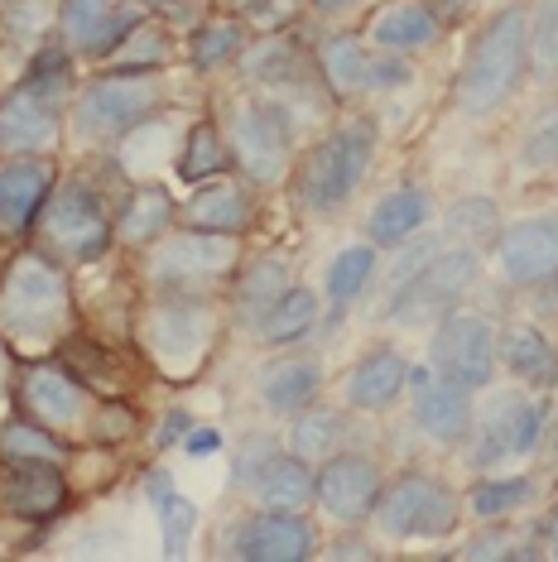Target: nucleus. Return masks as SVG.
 Here are the masks:
<instances>
[{
	"label": "nucleus",
	"instance_id": "obj_44",
	"mask_svg": "<svg viewBox=\"0 0 558 562\" xmlns=\"http://www.w3.org/2000/svg\"><path fill=\"white\" fill-rule=\"evenodd\" d=\"M515 164L525 173H554L558 169V97H549L535 116L525 121L515 145Z\"/></svg>",
	"mask_w": 558,
	"mask_h": 562
},
{
	"label": "nucleus",
	"instance_id": "obj_48",
	"mask_svg": "<svg viewBox=\"0 0 558 562\" xmlns=\"http://www.w3.org/2000/svg\"><path fill=\"white\" fill-rule=\"evenodd\" d=\"M145 428V414L135 408V400H101L97 404V418H92V432H87V442L97 447H125L135 438V432Z\"/></svg>",
	"mask_w": 558,
	"mask_h": 562
},
{
	"label": "nucleus",
	"instance_id": "obj_57",
	"mask_svg": "<svg viewBox=\"0 0 558 562\" xmlns=\"http://www.w3.org/2000/svg\"><path fill=\"white\" fill-rule=\"evenodd\" d=\"M535 533H539V543H544V558H554V562H558V505L535 524Z\"/></svg>",
	"mask_w": 558,
	"mask_h": 562
},
{
	"label": "nucleus",
	"instance_id": "obj_10",
	"mask_svg": "<svg viewBox=\"0 0 558 562\" xmlns=\"http://www.w3.org/2000/svg\"><path fill=\"white\" fill-rule=\"evenodd\" d=\"M241 260H246L241 236L198 232L179 222L140 255V279L159 293H226Z\"/></svg>",
	"mask_w": 558,
	"mask_h": 562
},
{
	"label": "nucleus",
	"instance_id": "obj_8",
	"mask_svg": "<svg viewBox=\"0 0 558 562\" xmlns=\"http://www.w3.org/2000/svg\"><path fill=\"white\" fill-rule=\"evenodd\" d=\"M462 491L428 467H404L386 476V491L371 509V529L386 543H443L462 529Z\"/></svg>",
	"mask_w": 558,
	"mask_h": 562
},
{
	"label": "nucleus",
	"instance_id": "obj_54",
	"mask_svg": "<svg viewBox=\"0 0 558 562\" xmlns=\"http://www.w3.org/2000/svg\"><path fill=\"white\" fill-rule=\"evenodd\" d=\"M222 10L226 15H236V20H246L250 30H270L279 0H222Z\"/></svg>",
	"mask_w": 558,
	"mask_h": 562
},
{
	"label": "nucleus",
	"instance_id": "obj_24",
	"mask_svg": "<svg viewBox=\"0 0 558 562\" xmlns=\"http://www.w3.org/2000/svg\"><path fill=\"white\" fill-rule=\"evenodd\" d=\"M125 347H131V341H111V337H101V331L78 323L68 337H63V347L54 356L82 380L87 390L101 394V400H131L140 375L131 370V361H125Z\"/></svg>",
	"mask_w": 558,
	"mask_h": 562
},
{
	"label": "nucleus",
	"instance_id": "obj_45",
	"mask_svg": "<svg viewBox=\"0 0 558 562\" xmlns=\"http://www.w3.org/2000/svg\"><path fill=\"white\" fill-rule=\"evenodd\" d=\"M529 82H554L558 78V0H535L529 5Z\"/></svg>",
	"mask_w": 558,
	"mask_h": 562
},
{
	"label": "nucleus",
	"instance_id": "obj_49",
	"mask_svg": "<svg viewBox=\"0 0 558 562\" xmlns=\"http://www.w3.org/2000/svg\"><path fill=\"white\" fill-rule=\"evenodd\" d=\"M279 432H270V428H250V432H241V442L232 447V485L236 491H246L250 485V476L270 462V457L279 452Z\"/></svg>",
	"mask_w": 558,
	"mask_h": 562
},
{
	"label": "nucleus",
	"instance_id": "obj_4",
	"mask_svg": "<svg viewBox=\"0 0 558 562\" xmlns=\"http://www.w3.org/2000/svg\"><path fill=\"white\" fill-rule=\"evenodd\" d=\"M525 24H529V5L505 0L501 10H491V15L472 30L467 54L458 63V72H453V92H448V106L458 121L481 125V121L501 116V111L515 101L520 87L529 82Z\"/></svg>",
	"mask_w": 558,
	"mask_h": 562
},
{
	"label": "nucleus",
	"instance_id": "obj_59",
	"mask_svg": "<svg viewBox=\"0 0 558 562\" xmlns=\"http://www.w3.org/2000/svg\"><path fill=\"white\" fill-rule=\"evenodd\" d=\"M361 0H309V10L319 20H337V15H347V10H357Z\"/></svg>",
	"mask_w": 558,
	"mask_h": 562
},
{
	"label": "nucleus",
	"instance_id": "obj_28",
	"mask_svg": "<svg viewBox=\"0 0 558 562\" xmlns=\"http://www.w3.org/2000/svg\"><path fill=\"white\" fill-rule=\"evenodd\" d=\"M174 226H179V198L169 193V183H159V178L125 183V193L116 198V250L145 255Z\"/></svg>",
	"mask_w": 558,
	"mask_h": 562
},
{
	"label": "nucleus",
	"instance_id": "obj_53",
	"mask_svg": "<svg viewBox=\"0 0 558 562\" xmlns=\"http://www.w3.org/2000/svg\"><path fill=\"white\" fill-rule=\"evenodd\" d=\"M179 447H183V457H193V462H208V457H217L222 447H226V438H222L217 424H193Z\"/></svg>",
	"mask_w": 558,
	"mask_h": 562
},
{
	"label": "nucleus",
	"instance_id": "obj_50",
	"mask_svg": "<svg viewBox=\"0 0 558 562\" xmlns=\"http://www.w3.org/2000/svg\"><path fill=\"white\" fill-rule=\"evenodd\" d=\"M149 10H155V15L179 34V40H188V34L212 15V0H149Z\"/></svg>",
	"mask_w": 558,
	"mask_h": 562
},
{
	"label": "nucleus",
	"instance_id": "obj_58",
	"mask_svg": "<svg viewBox=\"0 0 558 562\" xmlns=\"http://www.w3.org/2000/svg\"><path fill=\"white\" fill-rule=\"evenodd\" d=\"M477 5H481V0H434V10H438V15L448 20V24L467 20V15H472V10H477Z\"/></svg>",
	"mask_w": 558,
	"mask_h": 562
},
{
	"label": "nucleus",
	"instance_id": "obj_22",
	"mask_svg": "<svg viewBox=\"0 0 558 562\" xmlns=\"http://www.w3.org/2000/svg\"><path fill=\"white\" fill-rule=\"evenodd\" d=\"M179 222L198 226V232H217V236H241L246 240L260 222V188L246 173H222L208 183L188 188V198L179 202Z\"/></svg>",
	"mask_w": 558,
	"mask_h": 562
},
{
	"label": "nucleus",
	"instance_id": "obj_3",
	"mask_svg": "<svg viewBox=\"0 0 558 562\" xmlns=\"http://www.w3.org/2000/svg\"><path fill=\"white\" fill-rule=\"evenodd\" d=\"M78 58L48 40L0 87V155H58L68 139V106L78 92Z\"/></svg>",
	"mask_w": 558,
	"mask_h": 562
},
{
	"label": "nucleus",
	"instance_id": "obj_33",
	"mask_svg": "<svg viewBox=\"0 0 558 562\" xmlns=\"http://www.w3.org/2000/svg\"><path fill=\"white\" fill-rule=\"evenodd\" d=\"M496 351H501V370L515 385H525L535 394L558 390V347L544 327H535V323L496 327Z\"/></svg>",
	"mask_w": 558,
	"mask_h": 562
},
{
	"label": "nucleus",
	"instance_id": "obj_7",
	"mask_svg": "<svg viewBox=\"0 0 558 562\" xmlns=\"http://www.w3.org/2000/svg\"><path fill=\"white\" fill-rule=\"evenodd\" d=\"M169 106V72H87L68 106V139L82 149H116L135 125Z\"/></svg>",
	"mask_w": 558,
	"mask_h": 562
},
{
	"label": "nucleus",
	"instance_id": "obj_17",
	"mask_svg": "<svg viewBox=\"0 0 558 562\" xmlns=\"http://www.w3.org/2000/svg\"><path fill=\"white\" fill-rule=\"evenodd\" d=\"M410 424L424 442L434 447H462L467 432H472V418H477V394L443 380L428 361H410Z\"/></svg>",
	"mask_w": 558,
	"mask_h": 562
},
{
	"label": "nucleus",
	"instance_id": "obj_20",
	"mask_svg": "<svg viewBox=\"0 0 558 562\" xmlns=\"http://www.w3.org/2000/svg\"><path fill=\"white\" fill-rule=\"evenodd\" d=\"M58 173V155H0V250L30 246Z\"/></svg>",
	"mask_w": 558,
	"mask_h": 562
},
{
	"label": "nucleus",
	"instance_id": "obj_31",
	"mask_svg": "<svg viewBox=\"0 0 558 562\" xmlns=\"http://www.w3.org/2000/svg\"><path fill=\"white\" fill-rule=\"evenodd\" d=\"M323 293L313 284H303V279H294L279 299L270 303V308L260 313V323L250 327V337H256V347L265 351H284V347H303V341L313 337V331L323 327Z\"/></svg>",
	"mask_w": 558,
	"mask_h": 562
},
{
	"label": "nucleus",
	"instance_id": "obj_2",
	"mask_svg": "<svg viewBox=\"0 0 558 562\" xmlns=\"http://www.w3.org/2000/svg\"><path fill=\"white\" fill-rule=\"evenodd\" d=\"M232 313H226L222 293H159L149 289V299L135 313V351L145 370H155L164 385H193L202 370L212 366Z\"/></svg>",
	"mask_w": 558,
	"mask_h": 562
},
{
	"label": "nucleus",
	"instance_id": "obj_1",
	"mask_svg": "<svg viewBox=\"0 0 558 562\" xmlns=\"http://www.w3.org/2000/svg\"><path fill=\"white\" fill-rule=\"evenodd\" d=\"M72 327H78L72 270L34 246H15L0 265V337L10 341V351L20 361L54 356Z\"/></svg>",
	"mask_w": 558,
	"mask_h": 562
},
{
	"label": "nucleus",
	"instance_id": "obj_52",
	"mask_svg": "<svg viewBox=\"0 0 558 562\" xmlns=\"http://www.w3.org/2000/svg\"><path fill=\"white\" fill-rule=\"evenodd\" d=\"M319 553H323V558H366V562H371V558H380V543L366 539L361 524H342L337 539H333V543H323Z\"/></svg>",
	"mask_w": 558,
	"mask_h": 562
},
{
	"label": "nucleus",
	"instance_id": "obj_16",
	"mask_svg": "<svg viewBox=\"0 0 558 562\" xmlns=\"http://www.w3.org/2000/svg\"><path fill=\"white\" fill-rule=\"evenodd\" d=\"M149 15V0H58L54 34L78 63H107Z\"/></svg>",
	"mask_w": 558,
	"mask_h": 562
},
{
	"label": "nucleus",
	"instance_id": "obj_46",
	"mask_svg": "<svg viewBox=\"0 0 558 562\" xmlns=\"http://www.w3.org/2000/svg\"><path fill=\"white\" fill-rule=\"evenodd\" d=\"M520 533L525 529H511V519H481V529L467 533V539L453 548V558H462V562H511V558H520Z\"/></svg>",
	"mask_w": 558,
	"mask_h": 562
},
{
	"label": "nucleus",
	"instance_id": "obj_55",
	"mask_svg": "<svg viewBox=\"0 0 558 562\" xmlns=\"http://www.w3.org/2000/svg\"><path fill=\"white\" fill-rule=\"evenodd\" d=\"M140 491H145L149 509H155L159 501H169V495L179 491V481H174V471L164 467V462H155V467H145V471H140Z\"/></svg>",
	"mask_w": 558,
	"mask_h": 562
},
{
	"label": "nucleus",
	"instance_id": "obj_29",
	"mask_svg": "<svg viewBox=\"0 0 558 562\" xmlns=\"http://www.w3.org/2000/svg\"><path fill=\"white\" fill-rule=\"evenodd\" d=\"M434 216H438V202H434V193H428L424 183H395V188H386L371 207H366L361 236L386 255V250L404 246V240H414L418 232H428Z\"/></svg>",
	"mask_w": 558,
	"mask_h": 562
},
{
	"label": "nucleus",
	"instance_id": "obj_14",
	"mask_svg": "<svg viewBox=\"0 0 558 562\" xmlns=\"http://www.w3.org/2000/svg\"><path fill=\"white\" fill-rule=\"evenodd\" d=\"M424 361L434 366L443 380H453V385L487 394L501 375V351H496V327H491V317H481L472 308H453L448 317H438V323L428 327Z\"/></svg>",
	"mask_w": 558,
	"mask_h": 562
},
{
	"label": "nucleus",
	"instance_id": "obj_37",
	"mask_svg": "<svg viewBox=\"0 0 558 562\" xmlns=\"http://www.w3.org/2000/svg\"><path fill=\"white\" fill-rule=\"evenodd\" d=\"M232 169H236V159H232V139H226L222 116L188 121V131L179 139V155H174V178L188 188H198V183H208V178H222Z\"/></svg>",
	"mask_w": 558,
	"mask_h": 562
},
{
	"label": "nucleus",
	"instance_id": "obj_15",
	"mask_svg": "<svg viewBox=\"0 0 558 562\" xmlns=\"http://www.w3.org/2000/svg\"><path fill=\"white\" fill-rule=\"evenodd\" d=\"M319 524L309 509H250L226 524V558L241 562H309L319 558Z\"/></svg>",
	"mask_w": 558,
	"mask_h": 562
},
{
	"label": "nucleus",
	"instance_id": "obj_36",
	"mask_svg": "<svg viewBox=\"0 0 558 562\" xmlns=\"http://www.w3.org/2000/svg\"><path fill=\"white\" fill-rule=\"evenodd\" d=\"M313 491H319V467L303 462L289 447H279L246 485L250 505L260 509H313Z\"/></svg>",
	"mask_w": 558,
	"mask_h": 562
},
{
	"label": "nucleus",
	"instance_id": "obj_43",
	"mask_svg": "<svg viewBox=\"0 0 558 562\" xmlns=\"http://www.w3.org/2000/svg\"><path fill=\"white\" fill-rule=\"evenodd\" d=\"M501 207H496V198H487V193H462V198H453L448 207L438 212V232L453 240V246H477V250H487L491 240L501 236Z\"/></svg>",
	"mask_w": 558,
	"mask_h": 562
},
{
	"label": "nucleus",
	"instance_id": "obj_56",
	"mask_svg": "<svg viewBox=\"0 0 558 562\" xmlns=\"http://www.w3.org/2000/svg\"><path fill=\"white\" fill-rule=\"evenodd\" d=\"M15 366H20V356L10 351L5 337H0V418L15 408Z\"/></svg>",
	"mask_w": 558,
	"mask_h": 562
},
{
	"label": "nucleus",
	"instance_id": "obj_40",
	"mask_svg": "<svg viewBox=\"0 0 558 562\" xmlns=\"http://www.w3.org/2000/svg\"><path fill=\"white\" fill-rule=\"evenodd\" d=\"M54 20H58V0H0V44L15 54V63L34 58L48 40H58Z\"/></svg>",
	"mask_w": 558,
	"mask_h": 562
},
{
	"label": "nucleus",
	"instance_id": "obj_34",
	"mask_svg": "<svg viewBox=\"0 0 558 562\" xmlns=\"http://www.w3.org/2000/svg\"><path fill=\"white\" fill-rule=\"evenodd\" d=\"M357 418H366V414H351L347 404L313 400L309 408H299L294 418H284V424H289L284 447H289V452H299L303 462L319 467L333 452H342V447H357Z\"/></svg>",
	"mask_w": 558,
	"mask_h": 562
},
{
	"label": "nucleus",
	"instance_id": "obj_35",
	"mask_svg": "<svg viewBox=\"0 0 558 562\" xmlns=\"http://www.w3.org/2000/svg\"><path fill=\"white\" fill-rule=\"evenodd\" d=\"M380 279V250L371 246V240H347L342 250H333V260L323 265V303H327V313H323V323H342L357 303L371 293V284Z\"/></svg>",
	"mask_w": 558,
	"mask_h": 562
},
{
	"label": "nucleus",
	"instance_id": "obj_23",
	"mask_svg": "<svg viewBox=\"0 0 558 562\" xmlns=\"http://www.w3.org/2000/svg\"><path fill=\"white\" fill-rule=\"evenodd\" d=\"M72 505V481L54 462H0V519L44 529Z\"/></svg>",
	"mask_w": 558,
	"mask_h": 562
},
{
	"label": "nucleus",
	"instance_id": "obj_27",
	"mask_svg": "<svg viewBox=\"0 0 558 562\" xmlns=\"http://www.w3.org/2000/svg\"><path fill=\"white\" fill-rule=\"evenodd\" d=\"M448 30V20L434 10V0H380V5L366 10L361 20V40L371 48H386V54H424L434 48Z\"/></svg>",
	"mask_w": 558,
	"mask_h": 562
},
{
	"label": "nucleus",
	"instance_id": "obj_13",
	"mask_svg": "<svg viewBox=\"0 0 558 562\" xmlns=\"http://www.w3.org/2000/svg\"><path fill=\"white\" fill-rule=\"evenodd\" d=\"M97 404H101V394L87 390L58 356H30V361L15 366V408L30 414L34 424L54 428L72 447L87 442Z\"/></svg>",
	"mask_w": 558,
	"mask_h": 562
},
{
	"label": "nucleus",
	"instance_id": "obj_21",
	"mask_svg": "<svg viewBox=\"0 0 558 562\" xmlns=\"http://www.w3.org/2000/svg\"><path fill=\"white\" fill-rule=\"evenodd\" d=\"M491 260L505 289H539L558 279V212H535L505 222L491 240Z\"/></svg>",
	"mask_w": 558,
	"mask_h": 562
},
{
	"label": "nucleus",
	"instance_id": "obj_39",
	"mask_svg": "<svg viewBox=\"0 0 558 562\" xmlns=\"http://www.w3.org/2000/svg\"><path fill=\"white\" fill-rule=\"evenodd\" d=\"M246 44H250V24L236 20V15H226V10H217V15H208L183 40V63L198 72V78H208V72H217V68H226V63H236Z\"/></svg>",
	"mask_w": 558,
	"mask_h": 562
},
{
	"label": "nucleus",
	"instance_id": "obj_12",
	"mask_svg": "<svg viewBox=\"0 0 558 562\" xmlns=\"http://www.w3.org/2000/svg\"><path fill=\"white\" fill-rule=\"evenodd\" d=\"M481 260L487 250L477 246H443L434 260L418 270L410 284L395 289L386 303H380V317L395 327H410V331H428L438 317H448L453 308H462V299L477 289L481 279Z\"/></svg>",
	"mask_w": 558,
	"mask_h": 562
},
{
	"label": "nucleus",
	"instance_id": "obj_42",
	"mask_svg": "<svg viewBox=\"0 0 558 562\" xmlns=\"http://www.w3.org/2000/svg\"><path fill=\"white\" fill-rule=\"evenodd\" d=\"M72 457V442L58 438L54 428L34 424L30 414L10 408L0 418V462H54V467H68Z\"/></svg>",
	"mask_w": 558,
	"mask_h": 562
},
{
	"label": "nucleus",
	"instance_id": "obj_41",
	"mask_svg": "<svg viewBox=\"0 0 558 562\" xmlns=\"http://www.w3.org/2000/svg\"><path fill=\"white\" fill-rule=\"evenodd\" d=\"M179 54H183V48H179V34H174L169 24H164L155 10H149V15L140 20L131 34H125V44L107 58V68H125V72H169Z\"/></svg>",
	"mask_w": 558,
	"mask_h": 562
},
{
	"label": "nucleus",
	"instance_id": "obj_38",
	"mask_svg": "<svg viewBox=\"0 0 558 562\" xmlns=\"http://www.w3.org/2000/svg\"><path fill=\"white\" fill-rule=\"evenodd\" d=\"M539 476H529V471H477V481L467 485L462 505L467 515H472L477 524L481 519H515L520 509H529L539 501Z\"/></svg>",
	"mask_w": 558,
	"mask_h": 562
},
{
	"label": "nucleus",
	"instance_id": "obj_26",
	"mask_svg": "<svg viewBox=\"0 0 558 562\" xmlns=\"http://www.w3.org/2000/svg\"><path fill=\"white\" fill-rule=\"evenodd\" d=\"M323 380H327L323 356L303 347H284V351H270V361L256 370V400L270 418H294L299 408L323 400Z\"/></svg>",
	"mask_w": 558,
	"mask_h": 562
},
{
	"label": "nucleus",
	"instance_id": "obj_19",
	"mask_svg": "<svg viewBox=\"0 0 558 562\" xmlns=\"http://www.w3.org/2000/svg\"><path fill=\"white\" fill-rule=\"evenodd\" d=\"M380 491H386V467L371 457V447H342L327 462H319L313 505L333 524H371Z\"/></svg>",
	"mask_w": 558,
	"mask_h": 562
},
{
	"label": "nucleus",
	"instance_id": "obj_32",
	"mask_svg": "<svg viewBox=\"0 0 558 562\" xmlns=\"http://www.w3.org/2000/svg\"><path fill=\"white\" fill-rule=\"evenodd\" d=\"M313 63H319V78L333 101H361L371 92V44L361 40V30H327L313 44Z\"/></svg>",
	"mask_w": 558,
	"mask_h": 562
},
{
	"label": "nucleus",
	"instance_id": "obj_47",
	"mask_svg": "<svg viewBox=\"0 0 558 562\" xmlns=\"http://www.w3.org/2000/svg\"><path fill=\"white\" fill-rule=\"evenodd\" d=\"M155 519H159V539H164V558H183L188 548H193V539H198V524H202V515H198V505L188 501L183 491H174L169 501H159L155 505Z\"/></svg>",
	"mask_w": 558,
	"mask_h": 562
},
{
	"label": "nucleus",
	"instance_id": "obj_9",
	"mask_svg": "<svg viewBox=\"0 0 558 562\" xmlns=\"http://www.w3.org/2000/svg\"><path fill=\"white\" fill-rule=\"evenodd\" d=\"M226 139H232L236 173H246L260 188L289 183L299 159V111L275 92H250L236 97L226 111Z\"/></svg>",
	"mask_w": 558,
	"mask_h": 562
},
{
	"label": "nucleus",
	"instance_id": "obj_11",
	"mask_svg": "<svg viewBox=\"0 0 558 562\" xmlns=\"http://www.w3.org/2000/svg\"><path fill=\"white\" fill-rule=\"evenodd\" d=\"M544 428H549V400L520 390H487V404H477L472 432L458 447L467 471H496L515 457H535L544 447Z\"/></svg>",
	"mask_w": 558,
	"mask_h": 562
},
{
	"label": "nucleus",
	"instance_id": "obj_25",
	"mask_svg": "<svg viewBox=\"0 0 558 562\" xmlns=\"http://www.w3.org/2000/svg\"><path fill=\"white\" fill-rule=\"evenodd\" d=\"M404 390H410V356L400 347H390V341H380V347H366L357 361L342 370V404L351 408V414H386V408H395L404 400Z\"/></svg>",
	"mask_w": 558,
	"mask_h": 562
},
{
	"label": "nucleus",
	"instance_id": "obj_30",
	"mask_svg": "<svg viewBox=\"0 0 558 562\" xmlns=\"http://www.w3.org/2000/svg\"><path fill=\"white\" fill-rule=\"evenodd\" d=\"M294 284V260H289L284 250H260V255H246V260L236 265L232 284H226V313H232L236 327H256L260 313L270 308V303Z\"/></svg>",
	"mask_w": 558,
	"mask_h": 562
},
{
	"label": "nucleus",
	"instance_id": "obj_51",
	"mask_svg": "<svg viewBox=\"0 0 558 562\" xmlns=\"http://www.w3.org/2000/svg\"><path fill=\"white\" fill-rule=\"evenodd\" d=\"M193 424H198L193 408H188V404H169L155 418V428H149V447H155V452H174V447L188 438V428H193Z\"/></svg>",
	"mask_w": 558,
	"mask_h": 562
},
{
	"label": "nucleus",
	"instance_id": "obj_5",
	"mask_svg": "<svg viewBox=\"0 0 558 562\" xmlns=\"http://www.w3.org/2000/svg\"><path fill=\"white\" fill-rule=\"evenodd\" d=\"M376 155H380V125L371 111H351L337 125H327L294 159V173H289L294 207L303 216H313V222L342 216L357 202L366 178H371Z\"/></svg>",
	"mask_w": 558,
	"mask_h": 562
},
{
	"label": "nucleus",
	"instance_id": "obj_6",
	"mask_svg": "<svg viewBox=\"0 0 558 562\" xmlns=\"http://www.w3.org/2000/svg\"><path fill=\"white\" fill-rule=\"evenodd\" d=\"M30 246L63 260L68 270L97 265L116 250V198L107 193L97 173H58L40 222L30 232Z\"/></svg>",
	"mask_w": 558,
	"mask_h": 562
},
{
	"label": "nucleus",
	"instance_id": "obj_18",
	"mask_svg": "<svg viewBox=\"0 0 558 562\" xmlns=\"http://www.w3.org/2000/svg\"><path fill=\"white\" fill-rule=\"evenodd\" d=\"M241 82H250L256 92H275L284 101H294L299 92H319V63H313V48L299 40L294 30H265L260 40H250L241 48ZM327 92V87H323Z\"/></svg>",
	"mask_w": 558,
	"mask_h": 562
}]
</instances>
